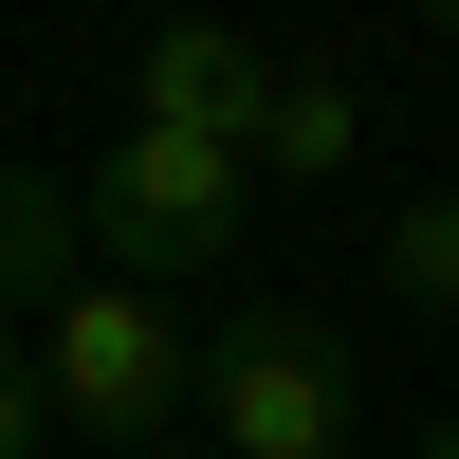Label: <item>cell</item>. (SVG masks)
Segmentation results:
<instances>
[{
  "label": "cell",
  "mask_w": 459,
  "mask_h": 459,
  "mask_svg": "<svg viewBox=\"0 0 459 459\" xmlns=\"http://www.w3.org/2000/svg\"><path fill=\"white\" fill-rule=\"evenodd\" d=\"M239 147H184V129H110L92 184H74V239H92L110 294H203L221 257H239Z\"/></svg>",
  "instance_id": "obj_1"
},
{
  "label": "cell",
  "mask_w": 459,
  "mask_h": 459,
  "mask_svg": "<svg viewBox=\"0 0 459 459\" xmlns=\"http://www.w3.org/2000/svg\"><path fill=\"white\" fill-rule=\"evenodd\" d=\"M184 404H203V459H368V386L313 313H221L184 350Z\"/></svg>",
  "instance_id": "obj_2"
},
{
  "label": "cell",
  "mask_w": 459,
  "mask_h": 459,
  "mask_svg": "<svg viewBox=\"0 0 459 459\" xmlns=\"http://www.w3.org/2000/svg\"><path fill=\"white\" fill-rule=\"evenodd\" d=\"M184 350H203V331H184L166 294H110V276H74L56 313H37V423L166 441V423H184Z\"/></svg>",
  "instance_id": "obj_3"
},
{
  "label": "cell",
  "mask_w": 459,
  "mask_h": 459,
  "mask_svg": "<svg viewBox=\"0 0 459 459\" xmlns=\"http://www.w3.org/2000/svg\"><path fill=\"white\" fill-rule=\"evenodd\" d=\"M257 110H276V56L257 37H221V19L129 37V129H184V147H239L257 166Z\"/></svg>",
  "instance_id": "obj_4"
},
{
  "label": "cell",
  "mask_w": 459,
  "mask_h": 459,
  "mask_svg": "<svg viewBox=\"0 0 459 459\" xmlns=\"http://www.w3.org/2000/svg\"><path fill=\"white\" fill-rule=\"evenodd\" d=\"M74 276H92V239H74V184L0 147V313H56Z\"/></svg>",
  "instance_id": "obj_5"
},
{
  "label": "cell",
  "mask_w": 459,
  "mask_h": 459,
  "mask_svg": "<svg viewBox=\"0 0 459 459\" xmlns=\"http://www.w3.org/2000/svg\"><path fill=\"white\" fill-rule=\"evenodd\" d=\"M350 147H368V92H350V74H276L257 166H276V184H350Z\"/></svg>",
  "instance_id": "obj_6"
},
{
  "label": "cell",
  "mask_w": 459,
  "mask_h": 459,
  "mask_svg": "<svg viewBox=\"0 0 459 459\" xmlns=\"http://www.w3.org/2000/svg\"><path fill=\"white\" fill-rule=\"evenodd\" d=\"M386 294H404L423 331H459V184H423V203L386 221Z\"/></svg>",
  "instance_id": "obj_7"
},
{
  "label": "cell",
  "mask_w": 459,
  "mask_h": 459,
  "mask_svg": "<svg viewBox=\"0 0 459 459\" xmlns=\"http://www.w3.org/2000/svg\"><path fill=\"white\" fill-rule=\"evenodd\" d=\"M0 459H37V368L0 350Z\"/></svg>",
  "instance_id": "obj_8"
},
{
  "label": "cell",
  "mask_w": 459,
  "mask_h": 459,
  "mask_svg": "<svg viewBox=\"0 0 459 459\" xmlns=\"http://www.w3.org/2000/svg\"><path fill=\"white\" fill-rule=\"evenodd\" d=\"M404 459H459V423H423V441H404Z\"/></svg>",
  "instance_id": "obj_9"
},
{
  "label": "cell",
  "mask_w": 459,
  "mask_h": 459,
  "mask_svg": "<svg viewBox=\"0 0 459 459\" xmlns=\"http://www.w3.org/2000/svg\"><path fill=\"white\" fill-rule=\"evenodd\" d=\"M166 459H203V441H166Z\"/></svg>",
  "instance_id": "obj_10"
}]
</instances>
